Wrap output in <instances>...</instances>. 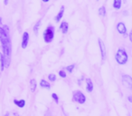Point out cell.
Returning <instances> with one entry per match:
<instances>
[{"label":"cell","mask_w":132,"mask_h":116,"mask_svg":"<svg viewBox=\"0 0 132 116\" xmlns=\"http://www.w3.org/2000/svg\"><path fill=\"white\" fill-rule=\"evenodd\" d=\"M40 25H41V20H39L38 22L35 24V27H34V32H35V35L38 34V30H39V27H40Z\"/></svg>","instance_id":"obj_16"},{"label":"cell","mask_w":132,"mask_h":116,"mask_svg":"<svg viewBox=\"0 0 132 116\" xmlns=\"http://www.w3.org/2000/svg\"><path fill=\"white\" fill-rule=\"evenodd\" d=\"M28 41H29V34L27 32H24L23 34V38H22V48L24 49L26 48L27 46V44H28Z\"/></svg>","instance_id":"obj_6"},{"label":"cell","mask_w":132,"mask_h":116,"mask_svg":"<svg viewBox=\"0 0 132 116\" xmlns=\"http://www.w3.org/2000/svg\"><path fill=\"white\" fill-rule=\"evenodd\" d=\"M54 37V27L49 26L44 32V39L45 43H51Z\"/></svg>","instance_id":"obj_2"},{"label":"cell","mask_w":132,"mask_h":116,"mask_svg":"<svg viewBox=\"0 0 132 116\" xmlns=\"http://www.w3.org/2000/svg\"><path fill=\"white\" fill-rule=\"evenodd\" d=\"M116 61L119 65H125L128 62V53L125 50L119 49L116 53Z\"/></svg>","instance_id":"obj_1"},{"label":"cell","mask_w":132,"mask_h":116,"mask_svg":"<svg viewBox=\"0 0 132 116\" xmlns=\"http://www.w3.org/2000/svg\"><path fill=\"white\" fill-rule=\"evenodd\" d=\"M128 101H129L130 103H132V97L131 96H128Z\"/></svg>","instance_id":"obj_22"},{"label":"cell","mask_w":132,"mask_h":116,"mask_svg":"<svg viewBox=\"0 0 132 116\" xmlns=\"http://www.w3.org/2000/svg\"><path fill=\"white\" fill-rule=\"evenodd\" d=\"M63 12H64V6H62V7H61L60 12L58 13V15L55 17V21H56V22H60V20L62 17V15H63Z\"/></svg>","instance_id":"obj_10"},{"label":"cell","mask_w":132,"mask_h":116,"mask_svg":"<svg viewBox=\"0 0 132 116\" xmlns=\"http://www.w3.org/2000/svg\"><path fill=\"white\" fill-rule=\"evenodd\" d=\"M72 100H73V102H77V103L82 104V103H84L85 101H86V98H85L84 94L81 92H80V91H75V92H73Z\"/></svg>","instance_id":"obj_3"},{"label":"cell","mask_w":132,"mask_h":116,"mask_svg":"<svg viewBox=\"0 0 132 116\" xmlns=\"http://www.w3.org/2000/svg\"><path fill=\"white\" fill-rule=\"evenodd\" d=\"M52 97H53V99H54L55 103H59V98H58V96H57L56 94H52Z\"/></svg>","instance_id":"obj_20"},{"label":"cell","mask_w":132,"mask_h":116,"mask_svg":"<svg viewBox=\"0 0 132 116\" xmlns=\"http://www.w3.org/2000/svg\"><path fill=\"white\" fill-rule=\"evenodd\" d=\"M74 66H75V65H69V66H67V71H68L69 73H72V70H73V68H74Z\"/></svg>","instance_id":"obj_19"},{"label":"cell","mask_w":132,"mask_h":116,"mask_svg":"<svg viewBox=\"0 0 132 116\" xmlns=\"http://www.w3.org/2000/svg\"><path fill=\"white\" fill-rule=\"evenodd\" d=\"M1 22H2V18L0 17V24H1Z\"/></svg>","instance_id":"obj_26"},{"label":"cell","mask_w":132,"mask_h":116,"mask_svg":"<svg viewBox=\"0 0 132 116\" xmlns=\"http://www.w3.org/2000/svg\"><path fill=\"white\" fill-rule=\"evenodd\" d=\"M5 68V62H4V56L2 55V53H0V71L3 72Z\"/></svg>","instance_id":"obj_13"},{"label":"cell","mask_w":132,"mask_h":116,"mask_svg":"<svg viewBox=\"0 0 132 116\" xmlns=\"http://www.w3.org/2000/svg\"><path fill=\"white\" fill-rule=\"evenodd\" d=\"M43 1H44V2H45V3H46V2H48V1H49V0H43Z\"/></svg>","instance_id":"obj_25"},{"label":"cell","mask_w":132,"mask_h":116,"mask_svg":"<svg viewBox=\"0 0 132 116\" xmlns=\"http://www.w3.org/2000/svg\"><path fill=\"white\" fill-rule=\"evenodd\" d=\"M113 6L115 9H119L121 6V0H114Z\"/></svg>","instance_id":"obj_15"},{"label":"cell","mask_w":132,"mask_h":116,"mask_svg":"<svg viewBox=\"0 0 132 116\" xmlns=\"http://www.w3.org/2000/svg\"><path fill=\"white\" fill-rule=\"evenodd\" d=\"M14 103H15V104H16L18 107H20V108H23V107L26 105V101H24V100H20V101L14 100Z\"/></svg>","instance_id":"obj_12"},{"label":"cell","mask_w":132,"mask_h":116,"mask_svg":"<svg viewBox=\"0 0 132 116\" xmlns=\"http://www.w3.org/2000/svg\"><path fill=\"white\" fill-rule=\"evenodd\" d=\"M59 75H60L61 77H62V78L66 77V74L63 72V71H60V72H59Z\"/></svg>","instance_id":"obj_21"},{"label":"cell","mask_w":132,"mask_h":116,"mask_svg":"<svg viewBox=\"0 0 132 116\" xmlns=\"http://www.w3.org/2000/svg\"><path fill=\"white\" fill-rule=\"evenodd\" d=\"M99 15L101 16V17H104V16L106 15V8H105L104 6H101V7H100Z\"/></svg>","instance_id":"obj_17"},{"label":"cell","mask_w":132,"mask_h":116,"mask_svg":"<svg viewBox=\"0 0 132 116\" xmlns=\"http://www.w3.org/2000/svg\"><path fill=\"white\" fill-rule=\"evenodd\" d=\"M99 44H100V48H101V61L103 63L105 61V59H106V48H105V44L101 39H99Z\"/></svg>","instance_id":"obj_5"},{"label":"cell","mask_w":132,"mask_h":116,"mask_svg":"<svg viewBox=\"0 0 132 116\" xmlns=\"http://www.w3.org/2000/svg\"><path fill=\"white\" fill-rule=\"evenodd\" d=\"M86 83H87L86 91L88 92H92V90H93V84H92V80H90V79H86Z\"/></svg>","instance_id":"obj_8"},{"label":"cell","mask_w":132,"mask_h":116,"mask_svg":"<svg viewBox=\"0 0 132 116\" xmlns=\"http://www.w3.org/2000/svg\"><path fill=\"white\" fill-rule=\"evenodd\" d=\"M40 85H41V87H44V88H46V89H48V90L51 88V85H50V83H48V82H46L45 80H41Z\"/></svg>","instance_id":"obj_11"},{"label":"cell","mask_w":132,"mask_h":116,"mask_svg":"<svg viewBox=\"0 0 132 116\" xmlns=\"http://www.w3.org/2000/svg\"><path fill=\"white\" fill-rule=\"evenodd\" d=\"M131 36H132V33H129V38H130V41H132Z\"/></svg>","instance_id":"obj_23"},{"label":"cell","mask_w":132,"mask_h":116,"mask_svg":"<svg viewBox=\"0 0 132 116\" xmlns=\"http://www.w3.org/2000/svg\"><path fill=\"white\" fill-rule=\"evenodd\" d=\"M48 78H49V80L51 82H55V81H56V76H55V74H49Z\"/></svg>","instance_id":"obj_18"},{"label":"cell","mask_w":132,"mask_h":116,"mask_svg":"<svg viewBox=\"0 0 132 116\" xmlns=\"http://www.w3.org/2000/svg\"><path fill=\"white\" fill-rule=\"evenodd\" d=\"M30 85H31V92H34L35 91V89H36V81H35V79H32L31 81H30Z\"/></svg>","instance_id":"obj_14"},{"label":"cell","mask_w":132,"mask_h":116,"mask_svg":"<svg viewBox=\"0 0 132 116\" xmlns=\"http://www.w3.org/2000/svg\"><path fill=\"white\" fill-rule=\"evenodd\" d=\"M7 4H8V0H5V5L6 6Z\"/></svg>","instance_id":"obj_24"},{"label":"cell","mask_w":132,"mask_h":116,"mask_svg":"<svg viewBox=\"0 0 132 116\" xmlns=\"http://www.w3.org/2000/svg\"><path fill=\"white\" fill-rule=\"evenodd\" d=\"M122 83L125 86H127L128 89L132 88V78L129 75H123L122 76Z\"/></svg>","instance_id":"obj_4"},{"label":"cell","mask_w":132,"mask_h":116,"mask_svg":"<svg viewBox=\"0 0 132 116\" xmlns=\"http://www.w3.org/2000/svg\"><path fill=\"white\" fill-rule=\"evenodd\" d=\"M60 28L62 29V34H67V32H68V23L62 22L60 26Z\"/></svg>","instance_id":"obj_9"},{"label":"cell","mask_w":132,"mask_h":116,"mask_svg":"<svg viewBox=\"0 0 132 116\" xmlns=\"http://www.w3.org/2000/svg\"><path fill=\"white\" fill-rule=\"evenodd\" d=\"M117 29H118V31H119V33L122 34V35H125V37H126L127 28H126V26H125L122 22H120V23H119V24H118Z\"/></svg>","instance_id":"obj_7"}]
</instances>
